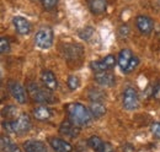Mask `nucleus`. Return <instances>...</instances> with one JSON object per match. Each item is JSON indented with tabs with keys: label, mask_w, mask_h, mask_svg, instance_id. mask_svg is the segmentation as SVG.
Segmentation results:
<instances>
[{
	"label": "nucleus",
	"mask_w": 160,
	"mask_h": 152,
	"mask_svg": "<svg viewBox=\"0 0 160 152\" xmlns=\"http://www.w3.org/2000/svg\"><path fill=\"white\" fill-rule=\"evenodd\" d=\"M0 144H1V151L2 152H21L20 147L16 144H14L11 141V139L8 136H1Z\"/></svg>",
	"instance_id": "obj_15"
},
{
	"label": "nucleus",
	"mask_w": 160,
	"mask_h": 152,
	"mask_svg": "<svg viewBox=\"0 0 160 152\" xmlns=\"http://www.w3.org/2000/svg\"><path fill=\"white\" fill-rule=\"evenodd\" d=\"M95 81L98 83H100L101 86H112L115 83V76L107 71H103V73H98L95 74Z\"/></svg>",
	"instance_id": "obj_14"
},
{
	"label": "nucleus",
	"mask_w": 160,
	"mask_h": 152,
	"mask_svg": "<svg viewBox=\"0 0 160 152\" xmlns=\"http://www.w3.org/2000/svg\"><path fill=\"white\" fill-rule=\"evenodd\" d=\"M42 82H43L44 87L47 90H49V91H54L58 87L57 77H56V75L52 71H49V70L43 71V74H42Z\"/></svg>",
	"instance_id": "obj_10"
},
{
	"label": "nucleus",
	"mask_w": 160,
	"mask_h": 152,
	"mask_svg": "<svg viewBox=\"0 0 160 152\" xmlns=\"http://www.w3.org/2000/svg\"><path fill=\"white\" fill-rule=\"evenodd\" d=\"M89 109H90V112H91L92 116L95 119H99V118L103 116L106 114V107H105V104L102 102H92L90 104Z\"/></svg>",
	"instance_id": "obj_17"
},
{
	"label": "nucleus",
	"mask_w": 160,
	"mask_h": 152,
	"mask_svg": "<svg viewBox=\"0 0 160 152\" xmlns=\"http://www.w3.org/2000/svg\"><path fill=\"white\" fill-rule=\"evenodd\" d=\"M88 145H89V147H91L95 152H100L101 147H102V145H103V141L101 140L99 136H95V135H94V136L89 137Z\"/></svg>",
	"instance_id": "obj_19"
},
{
	"label": "nucleus",
	"mask_w": 160,
	"mask_h": 152,
	"mask_svg": "<svg viewBox=\"0 0 160 152\" xmlns=\"http://www.w3.org/2000/svg\"><path fill=\"white\" fill-rule=\"evenodd\" d=\"M90 68H91V70L95 73V74H98V73H103V71H107L110 68L105 64V61L103 60H96V61H91L90 63Z\"/></svg>",
	"instance_id": "obj_20"
},
{
	"label": "nucleus",
	"mask_w": 160,
	"mask_h": 152,
	"mask_svg": "<svg viewBox=\"0 0 160 152\" xmlns=\"http://www.w3.org/2000/svg\"><path fill=\"white\" fill-rule=\"evenodd\" d=\"M25 152H47L46 145L38 140H28L23 144Z\"/></svg>",
	"instance_id": "obj_12"
},
{
	"label": "nucleus",
	"mask_w": 160,
	"mask_h": 152,
	"mask_svg": "<svg viewBox=\"0 0 160 152\" xmlns=\"http://www.w3.org/2000/svg\"><path fill=\"white\" fill-rule=\"evenodd\" d=\"M8 88H9V92L10 95L12 96V98H15L19 103L23 104L27 102V93L25 91V88L21 86L19 82L16 81H10L8 83Z\"/></svg>",
	"instance_id": "obj_6"
},
{
	"label": "nucleus",
	"mask_w": 160,
	"mask_h": 152,
	"mask_svg": "<svg viewBox=\"0 0 160 152\" xmlns=\"http://www.w3.org/2000/svg\"><path fill=\"white\" fill-rule=\"evenodd\" d=\"M103 92L102 91H99V90H95V88H92V90H90V92H89V98L92 101V102H101L102 99H103Z\"/></svg>",
	"instance_id": "obj_21"
},
{
	"label": "nucleus",
	"mask_w": 160,
	"mask_h": 152,
	"mask_svg": "<svg viewBox=\"0 0 160 152\" xmlns=\"http://www.w3.org/2000/svg\"><path fill=\"white\" fill-rule=\"evenodd\" d=\"M35 44L41 49H48L53 44V31L51 28H41L35 36Z\"/></svg>",
	"instance_id": "obj_4"
},
{
	"label": "nucleus",
	"mask_w": 160,
	"mask_h": 152,
	"mask_svg": "<svg viewBox=\"0 0 160 152\" xmlns=\"http://www.w3.org/2000/svg\"><path fill=\"white\" fill-rule=\"evenodd\" d=\"M49 145L56 152H73V146L63 139L51 137L49 139Z\"/></svg>",
	"instance_id": "obj_9"
},
{
	"label": "nucleus",
	"mask_w": 160,
	"mask_h": 152,
	"mask_svg": "<svg viewBox=\"0 0 160 152\" xmlns=\"http://www.w3.org/2000/svg\"><path fill=\"white\" fill-rule=\"evenodd\" d=\"M69 119L78 126H88L94 118L90 109H88L81 103H69L65 107Z\"/></svg>",
	"instance_id": "obj_1"
},
{
	"label": "nucleus",
	"mask_w": 160,
	"mask_h": 152,
	"mask_svg": "<svg viewBox=\"0 0 160 152\" xmlns=\"http://www.w3.org/2000/svg\"><path fill=\"white\" fill-rule=\"evenodd\" d=\"M138 64H139V59H138L137 57H133L132 58V60H131V63L128 64V66H127L124 74H129V73H132V71L138 66Z\"/></svg>",
	"instance_id": "obj_24"
},
{
	"label": "nucleus",
	"mask_w": 160,
	"mask_h": 152,
	"mask_svg": "<svg viewBox=\"0 0 160 152\" xmlns=\"http://www.w3.org/2000/svg\"><path fill=\"white\" fill-rule=\"evenodd\" d=\"M92 33H94L92 27H86V28H84V30L80 31L79 36H80V38H82V39H89V38L92 36Z\"/></svg>",
	"instance_id": "obj_25"
},
{
	"label": "nucleus",
	"mask_w": 160,
	"mask_h": 152,
	"mask_svg": "<svg viewBox=\"0 0 160 152\" xmlns=\"http://www.w3.org/2000/svg\"><path fill=\"white\" fill-rule=\"evenodd\" d=\"M100 152H115V150H113V147H112L111 144H108V142H103V145H102V147H101Z\"/></svg>",
	"instance_id": "obj_30"
},
{
	"label": "nucleus",
	"mask_w": 160,
	"mask_h": 152,
	"mask_svg": "<svg viewBox=\"0 0 160 152\" xmlns=\"http://www.w3.org/2000/svg\"><path fill=\"white\" fill-rule=\"evenodd\" d=\"M14 26L18 31V33L20 35H28L31 32V23L25 19V17H21V16H15L14 20Z\"/></svg>",
	"instance_id": "obj_11"
},
{
	"label": "nucleus",
	"mask_w": 160,
	"mask_h": 152,
	"mask_svg": "<svg viewBox=\"0 0 160 152\" xmlns=\"http://www.w3.org/2000/svg\"><path fill=\"white\" fill-rule=\"evenodd\" d=\"M9 50H10V42H9V39L5 37H1V39H0V52L2 54H5Z\"/></svg>",
	"instance_id": "obj_23"
},
{
	"label": "nucleus",
	"mask_w": 160,
	"mask_h": 152,
	"mask_svg": "<svg viewBox=\"0 0 160 152\" xmlns=\"http://www.w3.org/2000/svg\"><path fill=\"white\" fill-rule=\"evenodd\" d=\"M89 6H90V10L99 15L106 11V7H107V0H89Z\"/></svg>",
	"instance_id": "obj_16"
},
{
	"label": "nucleus",
	"mask_w": 160,
	"mask_h": 152,
	"mask_svg": "<svg viewBox=\"0 0 160 152\" xmlns=\"http://www.w3.org/2000/svg\"><path fill=\"white\" fill-rule=\"evenodd\" d=\"M122 103H123V107L127 111L137 109L138 106H139V98H138L137 91L132 87L126 88L124 92H123V97H122Z\"/></svg>",
	"instance_id": "obj_5"
},
{
	"label": "nucleus",
	"mask_w": 160,
	"mask_h": 152,
	"mask_svg": "<svg viewBox=\"0 0 160 152\" xmlns=\"http://www.w3.org/2000/svg\"><path fill=\"white\" fill-rule=\"evenodd\" d=\"M59 133L63 136H67V137H77L80 133V129L78 128V125H75L70 119L69 120H64L62 121L59 126Z\"/></svg>",
	"instance_id": "obj_7"
},
{
	"label": "nucleus",
	"mask_w": 160,
	"mask_h": 152,
	"mask_svg": "<svg viewBox=\"0 0 160 152\" xmlns=\"http://www.w3.org/2000/svg\"><path fill=\"white\" fill-rule=\"evenodd\" d=\"M27 90H28L30 95L33 98L35 102H38V103H54L57 101L56 97L51 93L49 90L41 88L36 82H30L27 85Z\"/></svg>",
	"instance_id": "obj_3"
},
{
	"label": "nucleus",
	"mask_w": 160,
	"mask_h": 152,
	"mask_svg": "<svg viewBox=\"0 0 160 152\" xmlns=\"http://www.w3.org/2000/svg\"><path fill=\"white\" fill-rule=\"evenodd\" d=\"M102 60L105 61V64H106L108 68H112V66H115V64H116V58L113 57V55H107V57L103 58Z\"/></svg>",
	"instance_id": "obj_29"
},
{
	"label": "nucleus",
	"mask_w": 160,
	"mask_h": 152,
	"mask_svg": "<svg viewBox=\"0 0 160 152\" xmlns=\"http://www.w3.org/2000/svg\"><path fill=\"white\" fill-rule=\"evenodd\" d=\"M131 145H126V146H123V152H132L133 151V149L131 147V149H128Z\"/></svg>",
	"instance_id": "obj_32"
},
{
	"label": "nucleus",
	"mask_w": 160,
	"mask_h": 152,
	"mask_svg": "<svg viewBox=\"0 0 160 152\" xmlns=\"http://www.w3.org/2000/svg\"><path fill=\"white\" fill-rule=\"evenodd\" d=\"M80 86V81L77 76H69L68 78V87L72 90V91H75L78 87Z\"/></svg>",
	"instance_id": "obj_22"
},
{
	"label": "nucleus",
	"mask_w": 160,
	"mask_h": 152,
	"mask_svg": "<svg viewBox=\"0 0 160 152\" xmlns=\"http://www.w3.org/2000/svg\"><path fill=\"white\" fill-rule=\"evenodd\" d=\"M51 115H52L51 109L47 108L46 106H40V107H37V108L33 111V116H35L37 120H40V121H46V120H48V119L51 118Z\"/></svg>",
	"instance_id": "obj_18"
},
{
	"label": "nucleus",
	"mask_w": 160,
	"mask_h": 152,
	"mask_svg": "<svg viewBox=\"0 0 160 152\" xmlns=\"http://www.w3.org/2000/svg\"><path fill=\"white\" fill-rule=\"evenodd\" d=\"M150 130H152V134H153L157 139L160 140V123H158V121L153 123V124L150 125Z\"/></svg>",
	"instance_id": "obj_28"
},
{
	"label": "nucleus",
	"mask_w": 160,
	"mask_h": 152,
	"mask_svg": "<svg viewBox=\"0 0 160 152\" xmlns=\"http://www.w3.org/2000/svg\"><path fill=\"white\" fill-rule=\"evenodd\" d=\"M136 25H137V28L139 30V32L143 33V35H149L153 31V28H154L153 20L150 19V17H148V16H144V15L137 17Z\"/></svg>",
	"instance_id": "obj_8"
},
{
	"label": "nucleus",
	"mask_w": 160,
	"mask_h": 152,
	"mask_svg": "<svg viewBox=\"0 0 160 152\" xmlns=\"http://www.w3.org/2000/svg\"><path fill=\"white\" fill-rule=\"evenodd\" d=\"M15 114H16V108L12 107V106L5 107V108L2 109V115H6L8 118H12Z\"/></svg>",
	"instance_id": "obj_27"
},
{
	"label": "nucleus",
	"mask_w": 160,
	"mask_h": 152,
	"mask_svg": "<svg viewBox=\"0 0 160 152\" xmlns=\"http://www.w3.org/2000/svg\"><path fill=\"white\" fill-rule=\"evenodd\" d=\"M132 58H133V55H132V52L129 49H122L120 52L118 58H117V63H118V65H120V68L122 69L123 73L126 71V69H127L128 64L131 63Z\"/></svg>",
	"instance_id": "obj_13"
},
{
	"label": "nucleus",
	"mask_w": 160,
	"mask_h": 152,
	"mask_svg": "<svg viewBox=\"0 0 160 152\" xmlns=\"http://www.w3.org/2000/svg\"><path fill=\"white\" fill-rule=\"evenodd\" d=\"M41 1H42V5L46 10H52L58 4V0H41Z\"/></svg>",
	"instance_id": "obj_26"
},
{
	"label": "nucleus",
	"mask_w": 160,
	"mask_h": 152,
	"mask_svg": "<svg viewBox=\"0 0 160 152\" xmlns=\"http://www.w3.org/2000/svg\"><path fill=\"white\" fill-rule=\"evenodd\" d=\"M153 96H154L157 99H160V83H158V85L154 87V90H153Z\"/></svg>",
	"instance_id": "obj_31"
},
{
	"label": "nucleus",
	"mask_w": 160,
	"mask_h": 152,
	"mask_svg": "<svg viewBox=\"0 0 160 152\" xmlns=\"http://www.w3.org/2000/svg\"><path fill=\"white\" fill-rule=\"evenodd\" d=\"M2 128L12 134H25L31 128V119L27 114L20 115L16 120L11 121H2Z\"/></svg>",
	"instance_id": "obj_2"
}]
</instances>
